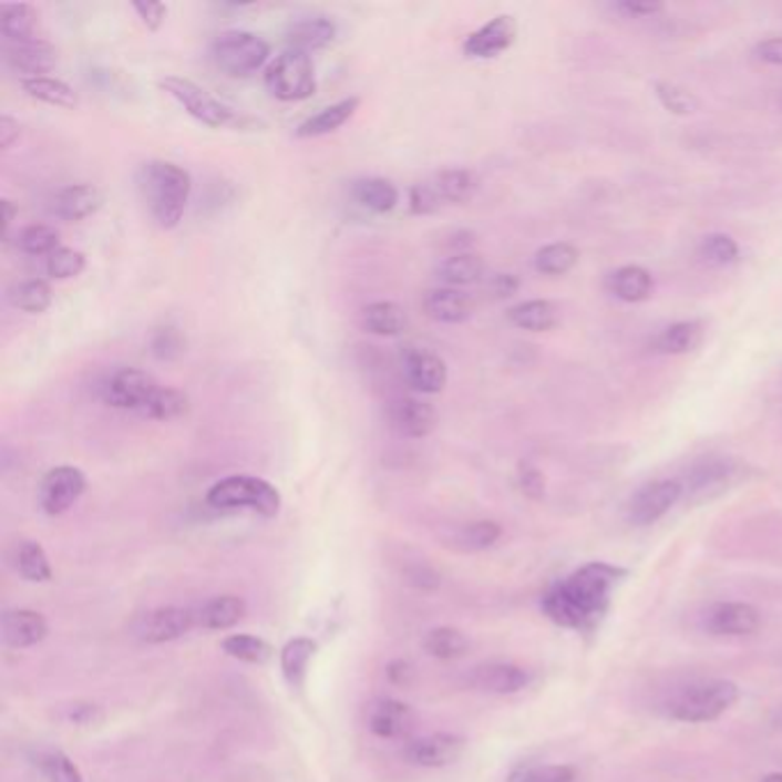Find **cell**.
<instances>
[{
    "instance_id": "cell-59",
    "label": "cell",
    "mask_w": 782,
    "mask_h": 782,
    "mask_svg": "<svg viewBox=\"0 0 782 782\" xmlns=\"http://www.w3.org/2000/svg\"><path fill=\"white\" fill-rule=\"evenodd\" d=\"M17 214H19L17 205L6 198V200H3V237H6V239L10 237V230H12V223H14Z\"/></svg>"
},
{
    "instance_id": "cell-57",
    "label": "cell",
    "mask_w": 782,
    "mask_h": 782,
    "mask_svg": "<svg viewBox=\"0 0 782 782\" xmlns=\"http://www.w3.org/2000/svg\"><path fill=\"white\" fill-rule=\"evenodd\" d=\"M21 136V124L19 120H14L12 115L3 113L0 115V147L3 150H10Z\"/></svg>"
},
{
    "instance_id": "cell-61",
    "label": "cell",
    "mask_w": 782,
    "mask_h": 782,
    "mask_svg": "<svg viewBox=\"0 0 782 782\" xmlns=\"http://www.w3.org/2000/svg\"><path fill=\"white\" fill-rule=\"evenodd\" d=\"M760 782H782V773L780 771H773V773H766Z\"/></svg>"
},
{
    "instance_id": "cell-46",
    "label": "cell",
    "mask_w": 782,
    "mask_h": 782,
    "mask_svg": "<svg viewBox=\"0 0 782 782\" xmlns=\"http://www.w3.org/2000/svg\"><path fill=\"white\" fill-rule=\"evenodd\" d=\"M85 267H88V259L76 248L60 246L58 250H53L47 257V274L53 280H72V278L81 276L85 271Z\"/></svg>"
},
{
    "instance_id": "cell-48",
    "label": "cell",
    "mask_w": 782,
    "mask_h": 782,
    "mask_svg": "<svg viewBox=\"0 0 782 782\" xmlns=\"http://www.w3.org/2000/svg\"><path fill=\"white\" fill-rule=\"evenodd\" d=\"M510 782H578V771L572 764H531L521 766Z\"/></svg>"
},
{
    "instance_id": "cell-56",
    "label": "cell",
    "mask_w": 782,
    "mask_h": 782,
    "mask_svg": "<svg viewBox=\"0 0 782 782\" xmlns=\"http://www.w3.org/2000/svg\"><path fill=\"white\" fill-rule=\"evenodd\" d=\"M753 53L758 60L773 64V68H782V38H771L760 42Z\"/></svg>"
},
{
    "instance_id": "cell-19",
    "label": "cell",
    "mask_w": 782,
    "mask_h": 782,
    "mask_svg": "<svg viewBox=\"0 0 782 782\" xmlns=\"http://www.w3.org/2000/svg\"><path fill=\"white\" fill-rule=\"evenodd\" d=\"M104 205V193L94 184H68L53 193L51 214L60 220L76 223L94 216Z\"/></svg>"
},
{
    "instance_id": "cell-31",
    "label": "cell",
    "mask_w": 782,
    "mask_h": 782,
    "mask_svg": "<svg viewBox=\"0 0 782 782\" xmlns=\"http://www.w3.org/2000/svg\"><path fill=\"white\" fill-rule=\"evenodd\" d=\"M507 319L512 326L521 331L531 333H546L558 326V308L546 299H531L524 303H516L507 310Z\"/></svg>"
},
{
    "instance_id": "cell-7",
    "label": "cell",
    "mask_w": 782,
    "mask_h": 782,
    "mask_svg": "<svg viewBox=\"0 0 782 782\" xmlns=\"http://www.w3.org/2000/svg\"><path fill=\"white\" fill-rule=\"evenodd\" d=\"M161 383L145 370L117 368L109 372L100 383V398L104 404L117 411H128L143 418Z\"/></svg>"
},
{
    "instance_id": "cell-37",
    "label": "cell",
    "mask_w": 782,
    "mask_h": 782,
    "mask_svg": "<svg viewBox=\"0 0 782 782\" xmlns=\"http://www.w3.org/2000/svg\"><path fill=\"white\" fill-rule=\"evenodd\" d=\"M8 301L12 308L28 312V315H42L53 303V289L47 280L30 278L21 280L8 291Z\"/></svg>"
},
{
    "instance_id": "cell-29",
    "label": "cell",
    "mask_w": 782,
    "mask_h": 782,
    "mask_svg": "<svg viewBox=\"0 0 782 782\" xmlns=\"http://www.w3.org/2000/svg\"><path fill=\"white\" fill-rule=\"evenodd\" d=\"M244 615H246V601L241 597L223 595L205 601L198 610H195V620H198V627L207 631H225L239 625Z\"/></svg>"
},
{
    "instance_id": "cell-36",
    "label": "cell",
    "mask_w": 782,
    "mask_h": 782,
    "mask_svg": "<svg viewBox=\"0 0 782 782\" xmlns=\"http://www.w3.org/2000/svg\"><path fill=\"white\" fill-rule=\"evenodd\" d=\"M317 651V642H312L310 638H295L289 640L282 651H280V670L287 679V683L291 689H301L306 675H308V666Z\"/></svg>"
},
{
    "instance_id": "cell-8",
    "label": "cell",
    "mask_w": 782,
    "mask_h": 782,
    "mask_svg": "<svg viewBox=\"0 0 782 782\" xmlns=\"http://www.w3.org/2000/svg\"><path fill=\"white\" fill-rule=\"evenodd\" d=\"M158 88L195 120L209 128H223L235 124V113L218 102L212 92L184 76H166L158 81Z\"/></svg>"
},
{
    "instance_id": "cell-23",
    "label": "cell",
    "mask_w": 782,
    "mask_h": 782,
    "mask_svg": "<svg viewBox=\"0 0 782 782\" xmlns=\"http://www.w3.org/2000/svg\"><path fill=\"white\" fill-rule=\"evenodd\" d=\"M49 625L44 617L35 610L14 608L3 615V640L12 649H25L38 645L47 638Z\"/></svg>"
},
{
    "instance_id": "cell-16",
    "label": "cell",
    "mask_w": 782,
    "mask_h": 782,
    "mask_svg": "<svg viewBox=\"0 0 782 782\" xmlns=\"http://www.w3.org/2000/svg\"><path fill=\"white\" fill-rule=\"evenodd\" d=\"M516 19L510 14H498L480 30L471 32L464 42V55L473 60H494L516 42Z\"/></svg>"
},
{
    "instance_id": "cell-62",
    "label": "cell",
    "mask_w": 782,
    "mask_h": 782,
    "mask_svg": "<svg viewBox=\"0 0 782 782\" xmlns=\"http://www.w3.org/2000/svg\"><path fill=\"white\" fill-rule=\"evenodd\" d=\"M780 726H782V713H780Z\"/></svg>"
},
{
    "instance_id": "cell-24",
    "label": "cell",
    "mask_w": 782,
    "mask_h": 782,
    "mask_svg": "<svg viewBox=\"0 0 782 782\" xmlns=\"http://www.w3.org/2000/svg\"><path fill=\"white\" fill-rule=\"evenodd\" d=\"M358 109H361V100H358V96H347V100H340L331 106L321 109L319 113L310 115L308 120H303L297 126L295 136L306 141V138H321V136L336 134L338 128H342L356 115Z\"/></svg>"
},
{
    "instance_id": "cell-47",
    "label": "cell",
    "mask_w": 782,
    "mask_h": 782,
    "mask_svg": "<svg viewBox=\"0 0 782 782\" xmlns=\"http://www.w3.org/2000/svg\"><path fill=\"white\" fill-rule=\"evenodd\" d=\"M655 94L661 106L675 115H693L700 109V102L693 92L670 81H657Z\"/></svg>"
},
{
    "instance_id": "cell-49",
    "label": "cell",
    "mask_w": 782,
    "mask_h": 782,
    "mask_svg": "<svg viewBox=\"0 0 782 782\" xmlns=\"http://www.w3.org/2000/svg\"><path fill=\"white\" fill-rule=\"evenodd\" d=\"M150 351L154 358H158V361H166V363L177 361V358L186 351V338L173 323L158 326V329L152 333Z\"/></svg>"
},
{
    "instance_id": "cell-50",
    "label": "cell",
    "mask_w": 782,
    "mask_h": 782,
    "mask_svg": "<svg viewBox=\"0 0 782 782\" xmlns=\"http://www.w3.org/2000/svg\"><path fill=\"white\" fill-rule=\"evenodd\" d=\"M503 535V528L496 521H473L460 531V546L466 551H484L492 548Z\"/></svg>"
},
{
    "instance_id": "cell-21",
    "label": "cell",
    "mask_w": 782,
    "mask_h": 782,
    "mask_svg": "<svg viewBox=\"0 0 782 782\" xmlns=\"http://www.w3.org/2000/svg\"><path fill=\"white\" fill-rule=\"evenodd\" d=\"M338 38V25L329 17H303L295 23H289L285 32L287 49H295L301 53H315L321 51Z\"/></svg>"
},
{
    "instance_id": "cell-17",
    "label": "cell",
    "mask_w": 782,
    "mask_h": 782,
    "mask_svg": "<svg viewBox=\"0 0 782 782\" xmlns=\"http://www.w3.org/2000/svg\"><path fill=\"white\" fill-rule=\"evenodd\" d=\"M415 728V711L395 698H377L368 707V730L379 739H404Z\"/></svg>"
},
{
    "instance_id": "cell-42",
    "label": "cell",
    "mask_w": 782,
    "mask_h": 782,
    "mask_svg": "<svg viewBox=\"0 0 782 782\" xmlns=\"http://www.w3.org/2000/svg\"><path fill=\"white\" fill-rule=\"evenodd\" d=\"M17 569L30 583L51 580V563L47 551L38 542H21L17 548Z\"/></svg>"
},
{
    "instance_id": "cell-58",
    "label": "cell",
    "mask_w": 782,
    "mask_h": 782,
    "mask_svg": "<svg viewBox=\"0 0 782 782\" xmlns=\"http://www.w3.org/2000/svg\"><path fill=\"white\" fill-rule=\"evenodd\" d=\"M385 675H388L390 681L395 683V687H409L415 672H413V666L409 661H393V663L388 666Z\"/></svg>"
},
{
    "instance_id": "cell-1",
    "label": "cell",
    "mask_w": 782,
    "mask_h": 782,
    "mask_svg": "<svg viewBox=\"0 0 782 782\" xmlns=\"http://www.w3.org/2000/svg\"><path fill=\"white\" fill-rule=\"evenodd\" d=\"M627 574L617 565L585 563L551 585L542 597V613L560 629L595 634L606 620L617 585Z\"/></svg>"
},
{
    "instance_id": "cell-26",
    "label": "cell",
    "mask_w": 782,
    "mask_h": 782,
    "mask_svg": "<svg viewBox=\"0 0 782 782\" xmlns=\"http://www.w3.org/2000/svg\"><path fill=\"white\" fill-rule=\"evenodd\" d=\"M351 198L372 214H390L400 205V188L385 177H361L351 182Z\"/></svg>"
},
{
    "instance_id": "cell-52",
    "label": "cell",
    "mask_w": 782,
    "mask_h": 782,
    "mask_svg": "<svg viewBox=\"0 0 782 782\" xmlns=\"http://www.w3.org/2000/svg\"><path fill=\"white\" fill-rule=\"evenodd\" d=\"M518 488L524 492L531 501H542L546 494V480L544 473L533 464V462H521L516 471Z\"/></svg>"
},
{
    "instance_id": "cell-12",
    "label": "cell",
    "mask_w": 782,
    "mask_h": 782,
    "mask_svg": "<svg viewBox=\"0 0 782 782\" xmlns=\"http://www.w3.org/2000/svg\"><path fill=\"white\" fill-rule=\"evenodd\" d=\"M466 751V739L450 732H436L411 739L404 745V760L420 769H443L457 762Z\"/></svg>"
},
{
    "instance_id": "cell-11",
    "label": "cell",
    "mask_w": 782,
    "mask_h": 782,
    "mask_svg": "<svg viewBox=\"0 0 782 782\" xmlns=\"http://www.w3.org/2000/svg\"><path fill=\"white\" fill-rule=\"evenodd\" d=\"M683 496V484L679 480L649 482L634 494L627 507V516L634 526H651L663 518Z\"/></svg>"
},
{
    "instance_id": "cell-45",
    "label": "cell",
    "mask_w": 782,
    "mask_h": 782,
    "mask_svg": "<svg viewBox=\"0 0 782 782\" xmlns=\"http://www.w3.org/2000/svg\"><path fill=\"white\" fill-rule=\"evenodd\" d=\"M35 764L47 782H83L79 766L62 751H40Z\"/></svg>"
},
{
    "instance_id": "cell-54",
    "label": "cell",
    "mask_w": 782,
    "mask_h": 782,
    "mask_svg": "<svg viewBox=\"0 0 782 782\" xmlns=\"http://www.w3.org/2000/svg\"><path fill=\"white\" fill-rule=\"evenodd\" d=\"M615 10L627 14V17L642 19V17L661 14V12H663V6H661V3H649V0H625V3H617Z\"/></svg>"
},
{
    "instance_id": "cell-40",
    "label": "cell",
    "mask_w": 782,
    "mask_h": 782,
    "mask_svg": "<svg viewBox=\"0 0 782 782\" xmlns=\"http://www.w3.org/2000/svg\"><path fill=\"white\" fill-rule=\"evenodd\" d=\"M223 651L227 657H233L244 663H253V666H265L274 657V647L267 640L250 636V634L227 636L223 640Z\"/></svg>"
},
{
    "instance_id": "cell-33",
    "label": "cell",
    "mask_w": 782,
    "mask_h": 782,
    "mask_svg": "<svg viewBox=\"0 0 782 782\" xmlns=\"http://www.w3.org/2000/svg\"><path fill=\"white\" fill-rule=\"evenodd\" d=\"M21 88L30 96V100L42 102L47 106L74 111L81 104L76 90L70 83H64V81H60L55 76L25 79V81H21Z\"/></svg>"
},
{
    "instance_id": "cell-53",
    "label": "cell",
    "mask_w": 782,
    "mask_h": 782,
    "mask_svg": "<svg viewBox=\"0 0 782 782\" xmlns=\"http://www.w3.org/2000/svg\"><path fill=\"white\" fill-rule=\"evenodd\" d=\"M132 8H134V12L138 14V19L143 21V25H145L150 32H158L161 25L166 23L168 8L163 6V3H134Z\"/></svg>"
},
{
    "instance_id": "cell-13",
    "label": "cell",
    "mask_w": 782,
    "mask_h": 782,
    "mask_svg": "<svg viewBox=\"0 0 782 782\" xmlns=\"http://www.w3.org/2000/svg\"><path fill=\"white\" fill-rule=\"evenodd\" d=\"M388 425L395 430L402 439H428L436 430V409L411 395H400L388 402Z\"/></svg>"
},
{
    "instance_id": "cell-44",
    "label": "cell",
    "mask_w": 782,
    "mask_h": 782,
    "mask_svg": "<svg viewBox=\"0 0 782 782\" xmlns=\"http://www.w3.org/2000/svg\"><path fill=\"white\" fill-rule=\"evenodd\" d=\"M698 257L707 267H730L739 259V246L730 235H707L698 246Z\"/></svg>"
},
{
    "instance_id": "cell-5",
    "label": "cell",
    "mask_w": 782,
    "mask_h": 782,
    "mask_svg": "<svg viewBox=\"0 0 782 782\" xmlns=\"http://www.w3.org/2000/svg\"><path fill=\"white\" fill-rule=\"evenodd\" d=\"M212 60L216 70L230 79H250L265 68L271 47L265 38L248 30H227L212 42Z\"/></svg>"
},
{
    "instance_id": "cell-2",
    "label": "cell",
    "mask_w": 782,
    "mask_h": 782,
    "mask_svg": "<svg viewBox=\"0 0 782 782\" xmlns=\"http://www.w3.org/2000/svg\"><path fill=\"white\" fill-rule=\"evenodd\" d=\"M136 186L152 220L161 230H175L193 191L188 171L173 161H147L136 173Z\"/></svg>"
},
{
    "instance_id": "cell-14",
    "label": "cell",
    "mask_w": 782,
    "mask_h": 782,
    "mask_svg": "<svg viewBox=\"0 0 782 782\" xmlns=\"http://www.w3.org/2000/svg\"><path fill=\"white\" fill-rule=\"evenodd\" d=\"M702 622H704V629L713 636L741 638V636H753L760 629L762 615L753 604L719 601L707 608Z\"/></svg>"
},
{
    "instance_id": "cell-41",
    "label": "cell",
    "mask_w": 782,
    "mask_h": 782,
    "mask_svg": "<svg viewBox=\"0 0 782 782\" xmlns=\"http://www.w3.org/2000/svg\"><path fill=\"white\" fill-rule=\"evenodd\" d=\"M17 248L23 255H32V257L47 255L49 257L53 250L60 248V233L47 223L25 225L23 230H19V235H17Z\"/></svg>"
},
{
    "instance_id": "cell-51",
    "label": "cell",
    "mask_w": 782,
    "mask_h": 782,
    "mask_svg": "<svg viewBox=\"0 0 782 782\" xmlns=\"http://www.w3.org/2000/svg\"><path fill=\"white\" fill-rule=\"evenodd\" d=\"M445 205L441 203L439 193L434 188V184L430 179L418 182L411 186L409 191V209L415 216H432L436 212H441Z\"/></svg>"
},
{
    "instance_id": "cell-10",
    "label": "cell",
    "mask_w": 782,
    "mask_h": 782,
    "mask_svg": "<svg viewBox=\"0 0 782 782\" xmlns=\"http://www.w3.org/2000/svg\"><path fill=\"white\" fill-rule=\"evenodd\" d=\"M88 477L76 466H55L51 469L38 488V503L44 514L60 516L74 507L79 498L85 494Z\"/></svg>"
},
{
    "instance_id": "cell-18",
    "label": "cell",
    "mask_w": 782,
    "mask_h": 782,
    "mask_svg": "<svg viewBox=\"0 0 782 782\" xmlns=\"http://www.w3.org/2000/svg\"><path fill=\"white\" fill-rule=\"evenodd\" d=\"M6 64L21 76V81L49 76L58 64V53L55 47L42 38L23 44H6Z\"/></svg>"
},
{
    "instance_id": "cell-30",
    "label": "cell",
    "mask_w": 782,
    "mask_h": 782,
    "mask_svg": "<svg viewBox=\"0 0 782 782\" xmlns=\"http://www.w3.org/2000/svg\"><path fill=\"white\" fill-rule=\"evenodd\" d=\"M484 274H486L484 259L475 253H454L441 259V265L436 267L439 282L443 287H454V289L480 282Z\"/></svg>"
},
{
    "instance_id": "cell-6",
    "label": "cell",
    "mask_w": 782,
    "mask_h": 782,
    "mask_svg": "<svg viewBox=\"0 0 782 782\" xmlns=\"http://www.w3.org/2000/svg\"><path fill=\"white\" fill-rule=\"evenodd\" d=\"M265 88L278 102H306L317 92L315 64L308 53L285 49L265 70Z\"/></svg>"
},
{
    "instance_id": "cell-60",
    "label": "cell",
    "mask_w": 782,
    "mask_h": 782,
    "mask_svg": "<svg viewBox=\"0 0 782 782\" xmlns=\"http://www.w3.org/2000/svg\"><path fill=\"white\" fill-rule=\"evenodd\" d=\"M94 713H96V707L94 704H76L74 711H72V721L74 723H94Z\"/></svg>"
},
{
    "instance_id": "cell-22",
    "label": "cell",
    "mask_w": 782,
    "mask_h": 782,
    "mask_svg": "<svg viewBox=\"0 0 782 782\" xmlns=\"http://www.w3.org/2000/svg\"><path fill=\"white\" fill-rule=\"evenodd\" d=\"M422 310L439 323H464L473 317V299L462 289L441 285L428 291L422 299Z\"/></svg>"
},
{
    "instance_id": "cell-35",
    "label": "cell",
    "mask_w": 782,
    "mask_h": 782,
    "mask_svg": "<svg viewBox=\"0 0 782 782\" xmlns=\"http://www.w3.org/2000/svg\"><path fill=\"white\" fill-rule=\"evenodd\" d=\"M702 338H704V329H702L700 321H696V319L675 321L657 336L655 349L666 356H681V353H689V351L698 349Z\"/></svg>"
},
{
    "instance_id": "cell-28",
    "label": "cell",
    "mask_w": 782,
    "mask_h": 782,
    "mask_svg": "<svg viewBox=\"0 0 782 782\" xmlns=\"http://www.w3.org/2000/svg\"><path fill=\"white\" fill-rule=\"evenodd\" d=\"M363 329L379 338H398L407 331L409 315L395 301H374L361 312Z\"/></svg>"
},
{
    "instance_id": "cell-15",
    "label": "cell",
    "mask_w": 782,
    "mask_h": 782,
    "mask_svg": "<svg viewBox=\"0 0 782 782\" xmlns=\"http://www.w3.org/2000/svg\"><path fill=\"white\" fill-rule=\"evenodd\" d=\"M195 625H198V620H195L193 610L179 606H163L141 617L136 622V636L150 645L173 642L186 636Z\"/></svg>"
},
{
    "instance_id": "cell-20",
    "label": "cell",
    "mask_w": 782,
    "mask_h": 782,
    "mask_svg": "<svg viewBox=\"0 0 782 782\" xmlns=\"http://www.w3.org/2000/svg\"><path fill=\"white\" fill-rule=\"evenodd\" d=\"M469 683L482 693L514 696L528 687L531 672L514 663H484L471 670Z\"/></svg>"
},
{
    "instance_id": "cell-25",
    "label": "cell",
    "mask_w": 782,
    "mask_h": 782,
    "mask_svg": "<svg viewBox=\"0 0 782 782\" xmlns=\"http://www.w3.org/2000/svg\"><path fill=\"white\" fill-rule=\"evenodd\" d=\"M737 471H739V464L732 460H716V457L702 460L691 469L683 492L689 488L693 496L707 498L709 494H716L721 492V488H726L730 480L737 477Z\"/></svg>"
},
{
    "instance_id": "cell-38",
    "label": "cell",
    "mask_w": 782,
    "mask_h": 782,
    "mask_svg": "<svg viewBox=\"0 0 782 782\" xmlns=\"http://www.w3.org/2000/svg\"><path fill=\"white\" fill-rule=\"evenodd\" d=\"M469 647H471V640L466 638V634L454 627H436L422 638V649H425L432 659H439V661L460 659L466 655Z\"/></svg>"
},
{
    "instance_id": "cell-55",
    "label": "cell",
    "mask_w": 782,
    "mask_h": 782,
    "mask_svg": "<svg viewBox=\"0 0 782 782\" xmlns=\"http://www.w3.org/2000/svg\"><path fill=\"white\" fill-rule=\"evenodd\" d=\"M518 287H521V280L514 274H496L492 280H488V291H492L496 299L514 297Z\"/></svg>"
},
{
    "instance_id": "cell-4",
    "label": "cell",
    "mask_w": 782,
    "mask_h": 782,
    "mask_svg": "<svg viewBox=\"0 0 782 782\" xmlns=\"http://www.w3.org/2000/svg\"><path fill=\"white\" fill-rule=\"evenodd\" d=\"M207 503L214 510H250L259 516L274 518L280 512L282 498L278 488L257 475H227L212 484Z\"/></svg>"
},
{
    "instance_id": "cell-39",
    "label": "cell",
    "mask_w": 782,
    "mask_h": 782,
    "mask_svg": "<svg viewBox=\"0 0 782 782\" xmlns=\"http://www.w3.org/2000/svg\"><path fill=\"white\" fill-rule=\"evenodd\" d=\"M533 265L542 276H565L578 265V248L567 241L548 244L535 253Z\"/></svg>"
},
{
    "instance_id": "cell-3",
    "label": "cell",
    "mask_w": 782,
    "mask_h": 782,
    "mask_svg": "<svg viewBox=\"0 0 782 782\" xmlns=\"http://www.w3.org/2000/svg\"><path fill=\"white\" fill-rule=\"evenodd\" d=\"M741 698V689L730 679H707L679 691L670 704V719L689 726L719 721Z\"/></svg>"
},
{
    "instance_id": "cell-27",
    "label": "cell",
    "mask_w": 782,
    "mask_h": 782,
    "mask_svg": "<svg viewBox=\"0 0 782 782\" xmlns=\"http://www.w3.org/2000/svg\"><path fill=\"white\" fill-rule=\"evenodd\" d=\"M606 289L615 299H620L625 303H642L651 297L655 280H651L647 269H642L638 265H629V267L615 269L606 278Z\"/></svg>"
},
{
    "instance_id": "cell-32",
    "label": "cell",
    "mask_w": 782,
    "mask_h": 782,
    "mask_svg": "<svg viewBox=\"0 0 782 782\" xmlns=\"http://www.w3.org/2000/svg\"><path fill=\"white\" fill-rule=\"evenodd\" d=\"M443 205H464L480 188V179L473 171L447 168L430 177Z\"/></svg>"
},
{
    "instance_id": "cell-43",
    "label": "cell",
    "mask_w": 782,
    "mask_h": 782,
    "mask_svg": "<svg viewBox=\"0 0 782 782\" xmlns=\"http://www.w3.org/2000/svg\"><path fill=\"white\" fill-rule=\"evenodd\" d=\"M188 407L191 404H188V395L186 393H182V390H177V388L161 385L158 393L152 400V404L143 413V418L156 420V422H171V420H177V418L186 415Z\"/></svg>"
},
{
    "instance_id": "cell-34",
    "label": "cell",
    "mask_w": 782,
    "mask_h": 782,
    "mask_svg": "<svg viewBox=\"0 0 782 782\" xmlns=\"http://www.w3.org/2000/svg\"><path fill=\"white\" fill-rule=\"evenodd\" d=\"M0 32H3L6 44L38 40V12L25 3L3 6L0 8Z\"/></svg>"
},
{
    "instance_id": "cell-9",
    "label": "cell",
    "mask_w": 782,
    "mask_h": 782,
    "mask_svg": "<svg viewBox=\"0 0 782 782\" xmlns=\"http://www.w3.org/2000/svg\"><path fill=\"white\" fill-rule=\"evenodd\" d=\"M400 372L407 385L420 395L443 393L447 385V366L443 358L425 347L407 344L400 351Z\"/></svg>"
}]
</instances>
